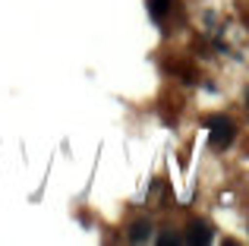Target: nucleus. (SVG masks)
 <instances>
[{
    "label": "nucleus",
    "mask_w": 249,
    "mask_h": 246,
    "mask_svg": "<svg viewBox=\"0 0 249 246\" xmlns=\"http://www.w3.org/2000/svg\"><path fill=\"white\" fill-rule=\"evenodd\" d=\"M208 129H212V133H208V142H212L214 148H227L233 142V133H237L227 117H212L208 120Z\"/></svg>",
    "instance_id": "obj_1"
},
{
    "label": "nucleus",
    "mask_w": 249,
    "mask_h": 246,
    "mask_svg": "<svg viewBox=\"0 0 249 246\" xmlns=\"http://www.w3.org/2000/svg\"><path fill=\"white\" fill-rule=\"evenodd\" d=\"M145 6H148V16L152 19H164L170 13V6H174V0H145Z\"/></svg>",
    "instance_id": "obj_2"
},
{
    "label": "nucleus",
    "mask_w": 249,
    "mask_h": 246,
    "mask_svg": "<svg viewBox=\"0 0 249 246\" xmlns=\"http://www.w3.org/2000/svg\"><path fill=\"white\" fill-rule=\"evenodd\" d=\"M212 240V230L205 224H193V234H189V243H208Z\"/></svg>",
    "instance_id": "obj_4"
},
{
    "label": "nucleus",
    "mask_w": 249,
    "mask_h": 246,
    "mask_svg": "<svg viewBox=\"0 0 249 246\" xmlns=\"http://www.w3.org/2000/svg\"><path fill=\"white\" fill-rule=\"evenodd\" d=\"M148 237H152V228H148V221H136L133 230H129V240H133V243H142V240H148Z\"/></svg>",
    "instance_id": "obj_3"
}]
</instances>
